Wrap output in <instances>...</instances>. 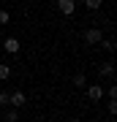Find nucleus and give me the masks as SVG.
Returning <instances> with one entry per match:
<instances>
[{
  "mask_svg": "<svg viewBox=\"0 0 117 122\" xmlns=\"http://www.w3.org/2000/svg\"><path fill=\"white\" fill-rule=\"evenodd\" d=\"M82 41H84L87 46H98L101 41H104V33H101L98 27H90V30H84V33H82Z\"/></svg>",
  "mask_w": 117,
  "mask_h": 122,
  "instance_id": "1",
  "label": "nucleus"
},
{
  "mask_svg": "<svg viewBox=\"0 0 117 122\" xmlns=\"http://www.w3.org/2000/svg\"><path fill=\"white\" fill-rule=\"evenodd\" d=\"M25 100H27V95H25L22 90H14V92H8V106H14V109L25 106Z\"/></svg>",
  "mask_w": 117,
  "mask_h": 122,
  "instance_id": "2",
  "label": "nucleus"
},
{
  "mask_svg": "<svg viewBox=\"0 0 117 122\" xmlns=\"http://www.w3.org/2000/svg\"><path fill=\"white\" fill-rule=\"evenodd\" d=\"M57 11H60L63 16H71V14L76 11V0H57Z\"/></svg>",
  "mask_w": 117,
  "mask_h": 122,
  "instance_id": "3",
  "label": "nucleus"
},
{
  "mask_svg": "<svg viewBox=\"0 0 117 122\" xmlns=\"http://www.w3.org/2000/svg\"><path fill=\"white\" fill-rule=\"evenodd\" d=\"M87 98H90L93 103H98V100L104 98V87H101V84H87Z\"/></svg>",
  "mask_w": 117,
  "mask_h": 122,
  "instance_id": "4",
  "label": "nucleus"
},
{
  "mask_svg": "<svg viewBox=\"0 0 117 122\" xmlns=\"http://www.w3.org/2000/svg\"><path fill=\"white\" fill-rule=\"evenodd\" d=\"M19 46H22V44H19L17 38H14V35H11V38H6V41H3V49H6L8 54H17V52H19Z\"/></svg>",
  "mask_w": 117,
  "mask_h": 122,
  "instance_id": "5",
  "label": "nucleus"
},
{
  "mask_svg": "<svg viewBox=\"0 0 117 122\" xmlns=\"http://www.w3.org/2000/svg\"><path fill=\"white\" fill-rule=\"evenodd\" d=\"M98 73L104 76V79H112L114 76V62H104V65L98 68Z\"/></svg>",
  "mask_w": 117,
  "mask_h": 122,
  "instance_id": "6",
  "label": "nucleus"
},
{
  "mask_svg": "<svg viewBox=\"0 0 117 122\" xmlns=\"http://www.w3.org/2000/svg\"><path fill=\"white\" fill-rule=\"evenodd\" d=\"M8 76H11V65H6V62H0V81H6Z\"/></svg>",
  "mask_w": 117,
  "mask_h": 122,
  "instance_id": "7",
  "label": "nucleus"
},
{
  "mask_svg": "<svg viewBox=\"0 0 117 122\" xmlns=\"http://www.w3.org/2000/svg\"><path fill=\"white\" fill-rule=\"evenodd\" d=\"M101 44H104V49H106L109 54H112L114 49H117V44H114V38H104V41H101Z\"/></svg>",
  "mask_w": 117,
  "mask_h": 122,
  "instance_id": "8",
  "label": "nucleus"
},
{
  "mask_svg": "<svg viewBox=\"0 0 117 122\" xmlns=\"http://www.w3.org/2000/svg\"><path fill=\"white\" fill-rule=\"evenodd\" d=\"M74 84H76V87H87V76L84 73H76L74 76Z\"/></svg>",
  "mask_w": 117,
  "mask_h": 122,
  "instance_id": "9",
  "label": "nucleus"
},
{
  "mask_svg": "<svg viewBox=\"0 0 117 122\" xmlns=\"http://www.w3.org/2000/svg\"><path fill=\"white\" fill-rule=\"evenodd\" d=\"M101 3H104V0H84V5H87L90 11H98V8H101Z\"/></svg>",
  "mask_w": 117,
  "mask_h": 122,
  "instance_id": "10",
  "label": "nucleus"
},
{
  "mask_svg": "<svg viewBox=\"0 0 117 122\" xmlns=\"http://www.w3.org/2000/svg\"><path fill=\"white\" fill-rule=\"evenodd\" d=\"M8 22H11V14L6 11V8H0V27H3V25H8Z\"/></svg>",
  "mask_w": 117,
  "mask_h": 122,
  "instance_id": "11",
  "label": "nucleus"
},
{
  "mask_svg": "<svg viewBox=\"0 0 117 122\" xmlns=\"http://www.w3.org/2000/svg\"><path fill=\"white\" fill-rule=\"evenodd\" d=\"M6 119H8V122H17L19 119V111L17 109H8V111H6Z\"/></svg>",
  "mask_w": 117,
  "mask_h": 122,
  "instance_id": "12",
  "label": "nucleus"
},
{
  "mask_svg": "<svg viewBox=\"0 0 117 122\" xmlns=\"http://www.w3.org/2000/svg\"><path fill=\"white\" fill-rule=\"evenodd\" d=\"M106 111L114 117V114H117V100H112V98H109V103H106Z\"/></svg>",
  "mask_w": 117,
  "mask_h": 122,
  "instance_id": "13",
  "label": "nucleus"
},
{
  "mask_svg": "<svg viewBox=\"0 0 117 122\" xmlns=\"http://www.w3.org/2000/svg\"><path fill=\"white\" fill-rule=\"evenodd\" d=\"M0 106H8V92L0 90Z\"/></svg>",
  "mask_w": 117,
  "mask_h": 122,
  "instance_id": "14",
  "label": "nucleus"
},
{
  "mask_svg": "<svg viewBox=\"0 0 117 122\" xmlns=\"http://www.w3.org/2000/svg\"><path fill=\"white\" fill-rule=\"evenodd\" d=\"M109 98H112V100H117V87H114V84L109 87Z\"/></svg>",
  "mask_w": 117,
  "mask_h": 122,
  "instance_id": "15",
  "label": "nucleus"
},
{
  "mask_svg": "<svg viewBox=\"0 0 117 122\" xmlns=\"http://www.w3.org/2000/svg\"><path fill=\"white\" fill-rule=\"evenodd\" d=\"M68 122H79V119H68Z\"/></svg>",
  "mask_w": 117,
  "mask_h": 122,
  "instance_id": "16",
  "label": "nucleus"
}]
</instances>
